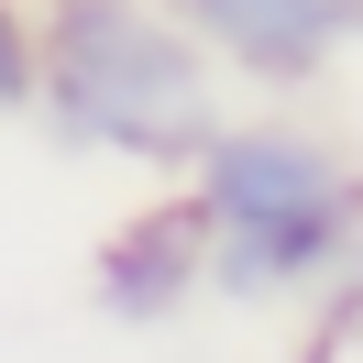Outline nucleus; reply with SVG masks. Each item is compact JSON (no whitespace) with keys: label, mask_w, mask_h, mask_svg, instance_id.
I'll use <instances>...</instances> for the list:
<instances>
[{"label":"nucleus","mask_w":363,"mask_h":363,"mask_svg":"<svg viewBox=\"0 0 363 363\" xmlns=\"http://www.w3.org/2000/svg\"><path fill=\"white\" fill-rule=\"evenodd\" d=\"M33 99L55 111L67 143L155 165V177H187V155L220 133V77L165 0H45Z\"/></svg>","instance_id":"nucleus-1"},{"label":"nucleus","mask_w":363,"mask_h":363,"mask_svg":"<svg viewBox=\"0 0 363 363\" xmlns=\"http://www.w3.org/2000/svg\"><path fill=\"white\" fill-rule=\"evenodd\" d=\"M187 209L209 231V286L220 297H286L352 253L363 177L341 143L297 133V121H220L187 155Z\"/></svg>","instance_id":"nucleus-2"},{"label":"nucleus","mask_w":363,"mask_h":363,"mask_svg":"<svg viewBox=\"0 0 363 363\" xmlns=\"http://www.w3.org/2000/svg\"><path fill=\"white\" fill-rule=\"evenodd\" d=\"M165 11L199 33L209 67L264 77V89L319 77V67H330V55L363 33V0H165Z\"/></svg>","instance_id":"nucleus-3"},{"label":"nucleus","mask_w":363,"mask_h":363,"mask_svg":"<svg viewBox=\"0 0 363 363\" xmlns=\"http://www.w3.org/2000/svg\"><path fill=\"white\" fill-rule=\"evenodd\" d=\"M199 286H209V231H199V209H187V187L99 242V308L111 319H177Z\"/></svg>","instance_id":"nucleus-4"},{"label":"nucleus","mask_w":363,"mask_h":363,"mask_svg":"<svg viewBox=\"0 0 363 363\" xmlns=\"http://www.w3.org/2000/svg\"><path fill=\"white\" fill-rule=\"evenodd\" d=\"M23 99H33V11L0 0V111H23Z\"/></svg>","instance_id":"nucleus-5"}]
</instances>
